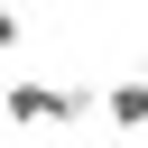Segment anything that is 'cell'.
I'll use <instances>...</instances> for the list:
<instances>
[{
	"mask_svg": "<svg viewBox=\"0 0 148 148\" xmlns=\"http://www.w3.org/2000/svg\"><path fill=\"white\" fill-rule=\"evenodd\" d=\"M102 120H111L120 139H148V74H120V83L102 92Z\"/></svg>",
	"mask_w": 148,
	"mask_h": 148,
	"instance_id": "obj_2",
	"label": "cell"
},
{
	"mask_svg": "<svg viewBox=\"0 0 148 148\" xmlns=\"http://www.w3.org/2000/svg\"><path fill=\"white\" fill-rule=\"evenodd\" d=\"M9 46H18V9L0 0V56H9Z\"/></svg>",
	"mask_w": 148,
	"mask_h": 148,
	"instance_id": "obj_3",
	"label": "cell"
},
{
	"mask_svg": "<svg viewBox=\"0 0 148 148\" xmlns=\"http://www.w3.org/2000/svg\"><path fill=\"white\" fill-rule=\"evenodd\" d=\"M0 111H9L18 130H74V120H92L102 102H92L83 83H37V74H18V83H0Z\"/></svg>",
	"mask_w": 148,
	"mask_h": 148,
	"instance_id": "obj_1",
	"label": "cell"
},
{
	"mask_svg": "<svg viewBox=\"0 0 148 148\" xmlns=\"http://www.w3.org/2000/svg\"><path fill=\"white\" fill-rule=\"evenodd\" d=\"M139 74H148V56H139Z\"/></svg>",
	"mask_w": 148,
	"mask_h": 148,
	"instance_id": "obj_4",
	"label": "cell"
}]
</instances>
